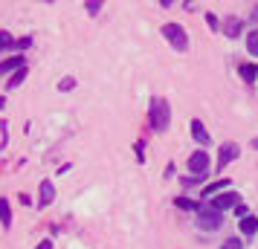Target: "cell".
Returning <instances> with one entry per match:
<instances>
[{
  "instance_id": "obj_1",
  "label": "cell",
  "mask_w": 258,
  "mask_h": 249,
  "mask_svg": "<svg viewBox=\"0 0 258 249\" xmlns=\"http://www.w3.org/2000/svg\"><path fill=\"white\" fill-rule=\"evenodd\" d=\"M148 119H151V128L157 133L168 131V125H171V107H168V102H165V99H151Z\"/></svg>"
},
{
  "instance_id": "obj_2",
  "label": "cell",
  "mask_w": 258,
  "mask_h": 249,
  "mask_svg": "<svg viewBox=\"0 0 258 249\" xmlns=\"http://www.w3.org/2000/svg\"><path fill=\"white\" fill-rule=\"evenodd\" d=\"M223 223V214L218 209H212L209 203H200L198 209V229H206V232H215V229H221Z\"/></svg>"
},
{
  "instance_id": "obj_3",
  "label": "cell",
  "mask_w": 258,
  "mask_h": 249,
  "mask_svg": "<svg viewBox=\"0 0 258 249\" xmlns=\"http://www.w3.org/2000/svg\"><path fill=\"white\" fill-rule=\"evenodd\" d=\"M160 32H163V38L177 49V52H186L188 49V35H186V29H183L180 24H165Z\"/></svg>"
},
{
  "instance_id": "obj_4",
  "label": "cell",
  "mask_w": 258,
  "mask_h": 249,
  "mask_svg": "<svg viewBox=\"0 0 258 249\" xmlns=\"http://www.w3.org/2000/svg\"><path fill=\"white\" fill-rule=\"evenodd\" d=\"M188 171H191V177H209V154L195 151L188 156Z\"/></svg>"
},
{
  "instance_id": "obj_5",
  "label": "cell",
  "mask_w": 258,
  "mask_h": 249,
  "mask_svg": "<svg viewBox=\"0 0 258 249\" xmlns=\"http://www.w3.org/2000/svg\"><path fill=\"white\" fill-rule=\"evenodd\" d=\"M238 197H241L238 191H221L218 197H212V200H209V206H212V209H218V212L223 214L226 209H235V206H238Z\"/></svg>"
},
{
  "instance_id": "obj_6",
  "label": "cell",
  "mask_w": 258,
  "mask_h": 249,
  "mask_svg": "<svg viewBox=\"0 0 258 249\" xmlns=\"http://www.w3.org/2000/svg\"><path fill=\"white\" fill-rule=\"evenodd\" d=\"M238 151H241V148H238L235 142H226V145H223L221 154H218V171H226V165H229L232 159H238Z\"/></svg>"
},
{
  "instance_id": "obj_7",
  "label": "cell",
  "mask_w": 258,
  "mask_h": 249,
  "mask_svg": "<svg viewBox=\"0 0 258 249\" xmlns=\"http://www.w3.org/2000/svg\"><path fill=\"white\" fill-rule=\"evenodd\" d=\"M191 136H195V142H198L200 148H209V145H212V136H209L206 125H203L200 119H195V122H191Z\"/></svg>"
},
{
  "instance_id": "obj_8",
  "label": "cell",
  "mask_w": 258,
  "mask_h": 249,
  "mask_svg": "<svg viewBox=\"0 0 258 249\" xmlns=\"http://www.w3.org/2000/svg\"><path fill=\"white\" fill-rule=\"evenodd\" d=\"M38 194H41V197H38V206L44 209V206H49V203L55 200V186H52L49 180H44V183H41V189H38Z\"/></svg>"
},
{
  "instance_id": "obj_9",
  "label": "cell",
  "mask_w": 258,
  "mask_h": 249,
  "mask_svg": "<svg viewBox=\"0 0 258 249\" xmlns=\"http://www.w3.org/2000/svg\"><path fill=\"white\" fill-rule=\"evenodd\" d=\"M226 186H229V180H215V183H209V186H203L200 197H203V200H206V197H218L221 191H226Z\"/></svg>"
},
{
  "instance_id": "obj_10",
  "label": "cell",
  "mask_w": 258,
  "mask_h": 249,
  "mask_svg": "<svg viewBox=\"0 0 258 249\" xmlns=\"http://www.w3.org/2000/svg\"><path fill=\"white\" fill-rule=\"evenodd\" d=\"M241 232H244V237H255L258 235V217L255 214H246L244 220H241Z\"/></svg>"
},
{
  "instance_id": "obj_11",
  "label": "cell",
  "mask_w": 258,
  "mask_h": 249,
  "mask_svg": "<svg viewBox=\"0 0 258 249\" xmlns=\"http://www.w3.org/2000/svg\"><path fill=\"white\" fill-rule=\"evenodd\" d=\"M0 226H3V229L12 226V209H9V200H6V197H0Z\"/></svg>"
},
{
  "instance_id": "obj_12",
  "label": "cell",
  "mask_w": 258,
  "mask_h": 249,
  "mask_svg": "<svg viewBox=\"0 0 258 249\" xmlns=\"http://www.w3.org/2000/svg\"><path fill=\"white\" fill-rule=\"evenodd\" d=\"M21 67H26L24 58H9V61H3V64H0V75H6V72H12V75H15Z\"/></svg>"
},
{
  "instance_id": "obj_13",
  "label": "cell",
  "mask_w": 258,
  "mask_h": 249,
  "mask_svg": "<svg viewBox=\"0 0 258 249\" xmlns=\"http://www.w3.org/2000/svg\"><path fill=\"white\" fill-rule=\"evenodd\" d=\"M246 52H249L252 58H258V29H252V32L246 35Z\"/></svg>"
},
{
  "instance_id": "obj_14",
  "label": "cell",
  "mask_w": 258,
  "mask_h": 249,
  "mask_svg": "<svg viewBox=\"0 0 258 249\" xmlns=\"http://www.w3.org/2000/svg\"><path fill=\"white\" fill-rule=\"evenodd\" d=\"M24 78H26V67H21V70H18L12 78H9V90H18V87L24 84Z\"/></svg>"
},
{
  "instance_id": "obj_15",
  "label": "cell",
  "mask_w": 258,
  "mask_h": 249,
  "mask_svg": "<svg viewBox=\"0 0 258 249\" xmlns=\"http://www.w3.org/2000/svg\"><path fill=\"white\" fill-rule=\"evenodd\" d=\"M238 32H241V21H238V18H229V21H226V35L238 38Z\"/></svg>"
},
{
  "instance_id": "obj_16",
  "label": "cell",
  "mask_w": 258,
  "mask_h": 249,
  "mask_svg": "<svg viewBox=\"0 0 258 249\" xmlns=\"http://www.w3.org/2000/svg\"><path fill=\"white\" fill-rule=\"evenodd\" d=\"M241 75H244L246 81H255V75H258V67H255V64H244V67H241Z\"/></svg>"
},
{
  "instance_id": "obj_17",
  "label": "cell",
  "mask_w": 258,
  "mask_h": 249,
  "mask_svg": "<svg viewBox=\"0 0 258 249\" xmlns=\"http://www.w3.org/2000/svg\"><path fill=\"white\" fill-rule=\"evenodd\" d=\"M177 206H180V209H186V212H198V209H200V203L186 200V197H177Z\"/></svg>"
},
{
  "instance_id": "obj_18",
  "label": "cell",
  "mask_w": 258,
  "mask_h": 249,
  "mask_svg": "<svg viewBox=\"0 0 258 249\" xmlns=\"http://www.w3.org/2000/svg\"><path fill=\"white\" fill-rule=\"evenodd\" d=\"M221 249H244V243H241V237H226L221 243Z\"/></svg>"
},
{
  "instance_id": "obj_19",
  "label": "cell",
  "mask_w": 258,
  "mask_h": 249,
  "mask_svg": "<svg viewBox=\"0 0 258 249\" xmlns=\"http://www.w3.org/2000/svg\"><path fill=\"white\" fill-rule=\"evenodd\" d=\"M9 47H15V38L9 35V32H0V52L9 49Z\"/></svg>"
},
{
  "instance_id": "obj_20",
  "label": "cell",
  "mask_w": 258,
  "mask_h": 249,
  "mask_svg": "<svg viewBox=\"0 0 258 249\" xmlns=\"http://www.w3.org/2000/svg\"><path fill=\"white\" fill-rule=\"evenodd\" d=\"M73 87H76V78H70V75L58 81V90H61V93H67V90H73Z\"/></svg>"
},
{
  "instance_id": "obj_21",
  "label": "cell",
  "mask_w": 258,
  "mask_h": 249,
  "mask_svg": "<svg viewBox=\"0 0 258 249\" xmlns=\"http://www.w3.org/2000/svg\"><path fill=\"white\" fill-rule=\"evenodd\" d=\"M84 9H87L90 15H99V9H102V3H99V0H93V3L87 0V3H84Z\"/></svg>"
},
{
  "instance_id": "obj_22",
  "label": "cell",
  "mask_w": 258,
  "mask_h": 249,
  "mask_svg": "<svg viewBox=\"0 0 258 249\" xmlns=\"http://www.w3.org/2000/svg\"><path fill=\"white\" fill-rule=\"evenodd\" d=\"M235 214H238L241 220H244V217H246V206H244V203H238V206H235Z\"/></svg>"
},
{
  "instance_id": "obj_23",
  "label": "cell",
  "mask_w": 258,
  "mask_h": 249,
  "mask_svg": "<svg viewBox=\"0 0 258 249\" xmlns=\"http://www.w3.org/2000/svg\"><path fill=\"white\" fill-rule=\"evenodd\" d=\"M206 24H209L212 29H218V18H215L212 12H206Z\"/></svg>"
},
{
  "instance_id": "obj_24",
  "label": "cell",
  "mask_w": 258,
  "mask_h": 249,
  "mask_svg": "<svg viewBox=\"0 0 258 249\" xmlns=\"http://www.w3.org/2000/svg\"><path fill=\"white\" fill-rule=\"evenodd\" d=\"M200 180H206V177H183V186H195V183H200Z\"/></svg>"
},
{
  "instance_id": "obj_25",
  "label": "cell",
  "mask_w": 258,
  "mask_h": 249,
  "mask_svg": "<svg viewBox=\"0 0 258 249\" xmlns=\"http://www.w3.org/2000/svg\"><path fill=\"white\" fill-rule=\"evenodd\" d=\"M29 44H32L29 38H21V41H15V47H18V49H26V47H29Z\"/></svg>"
},
{
  "instance_id": "obj_26",
  "label": "cell",
  "mask_w": 258,
  "mask_h": 249,
  "mask_svg": "<svg viewBox=\"0 0 258 249\" xmlns=\"http://www.w3.org/2000/svg\"><path fill=\"white\" fill-rule=\"evenodd\" d=\"M38 249H52V240H41V243H38Z\"/></svg>"
},
{
  "instance_id": "obj_27",
  "label": "cell",
  "mask_w": 258,
  "mask_h": 249,
  "mask_svg": "<svg viewBox=\"0 0 258 249\" xmlns=\"http://www.w3.org/2000/svg\"><path fill=\"white\" fill-rule=\"evenodd\" d=\"M3 107H6V99H3V96H0V110H3Z\"/></svg>"
},
{
  "instance_id": "obj_28",
  "label": "cell",
  "mask_w": 258,
  "mask_h": 249,
  "mask_svg": "<svg viewBox=\"0 0 258 249\" xmlns=\"http://www.w3.org/2000/svg\"><path fill=\"white\" fill-rule=\"evenodd\" d=\"M252 148H255V151H258V136H255V139H252Z\"/></svg>"
}]
</instances>
